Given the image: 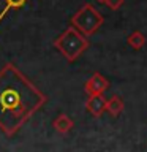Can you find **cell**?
Returning <instances> with one entry per match:
<instances>
[{
	"label": "cell",
	"instance_id": "1",
	"mask_svg": "<svg viewBox=\"0 0 147 152\" xmlns=\"http://www.w3.org/2000/svg\"><path fill=\"white\" fill-rule=\"evenodd\" d=\"M46 102V95L14 64L0 68V130L7 136L16 135Z\"/></svg>",
	"mask_w": 147,
	"mask_h": 152
},
{
	"label": "cell",
	"instance_id": "2",
	"mask_svg": "<svg viewBox=\"0 0 147 152\" xmlns=\"http://www.w3.org/2000/svg\"><path fill=\"white\" fill-rule=\"evenodd\" d=\"M54 46L68 62H74L84 51H87L90 43L82 33H79L74 27L70 26L68 28H65L62 35L54 40Z\"/></svg>",
	"mask_w": 147,
	"mask_h": 152
},
{
	"label": "cell",
	"instance_id": "3",
	"mask_svg": "<svg viewBox=\"0 0 147 152\" xmlns=\"http://www.w3.org/2000/svg\"><path fill=\"white\" fill-rule=\"evenodd\" d=\"M103 14L93 7L92 3H84L73 16H71V27H74L85 38L92 37L100 27L103 26Z\"/></svg>",
	"mask_w": 147,
	"mask_h": 152
},
{
	"label": "cell",
	"instance_id": "4",
	"mask_svg": "<svg viewBox=\"0 0 147 152\" xmlns=\"http://www.w3.org/2000/svg\"><path fill=\"white\" fill-rule=\"evenodd\" d=\"M108 87H109V81L101 73H98V71H95L84 84V90L89 97H92V95H103V92L108 90Z\"/></svg>",
	"mask_w": 147,
	"mask_h": 152
},
{
	"label": "cell",
	"instance_id": "5",
	"mask_svg": "<svg viewBox=\"0 0 147 152\" xmlns=\"http://www.w3.org/2000/svg\"><path fill=\"white\" fill-rule=\"evenodd\" d=\"M85 109L89 114H92L93 117H100L101 114L106 111V98L103 95H92L85 102Z\"/></svg>",
	"mask_w": 147,
	"mask_h": 152
},
{
	"label": "cell",
	"instance_id": "6",
	"mask_svg": "<svg viewBox=\"0 0 147 152\" xmlns=\"http://www.w3.org/2000/svg\"><path fill=\"white\" fill-rule=\"evenodd\" d=\"M52 127L55 128L57 133H60V135H66L68 132H71V128L74 127V122L73 119H71L68 114H59L54 122H52Z\"/></svg>",
	"mask_w": 147,
	"mask_h": 152
},
{
	"label": "cell",
	"instance_id": "7",
	"mask_svg": "<svg viewBox=\"0 0 147 152\" xmlns=\"http://www.w3.org/2000/svg\"><path fill=\"white\" fill-rule=\"evenodd\" d=\"M123 108H125V103H123V100L120 97L112 95L111 98H106V111L111 114L112 117H117L119 114L123 111Z\"/></svg>",
	"mask_w": 147,
	"mask_h": 152
},
{
	"label": "cell",
	"instance_id": "8",
	"mask_svg": "<svg viewBox=\"0 0 147 152\" xmlns=\"http://www.w3.org/2000/svg\"><path fill=\"white\" fill-rule=\"evenodd\" d=\"M146 41H147L146 35L142 32H139V30L131 32L130 35H128V38H127V43L133 48V49H141V48H144Z\"/></svg>",
	"mask_w": 147,
	"mask_h": 152
},
{
	"label": "cell",
	"instance_id": "9",
	"mask_svg": "<svg viewBox=\"0 0 147 152\" xmlns=\"http://www.w3.org/2000/svg\"><path fill=\"white\" fill-rule=\"evenodd\" d=\"M5 2V7L3 10L0 11V22L5 19V16L8 14V11H11V10H17V8H22L24 5L27 3V0H3Z\"/></svg>",
	"mask_w": 147,
	"mask_h": 152
},
{
	"label": "cell",
	"instance_id": "10",
	"mask_svg": "<svg viewBox=\"0 0 147 152\" xmlns=\"http://www.w3.org/2000/svg\"><path fill=\"white\" fill-rule=\"evenodd\" d=\"M123 2H125V0H106L104 5H106L109 10H114V11H116V10H119L123 5Z\"/></svg>",
	"mask_w": 147,
	"mask_h": 152
},
{
	"label": "cell",
	"instance_id": "11",
	"mask_svg": "<svg viewBox=\"0 0 147 152\" xmlns=\"http://www.w3.org/2000/svg\"><path fill=\"white\" fill-rule=\"evenodd\" d=\"M97 2H100V3H104V2H106V0H97Z\"/></svg>",
	"mask_w": 147,
	"mask_h": 152
}]
</instances>
